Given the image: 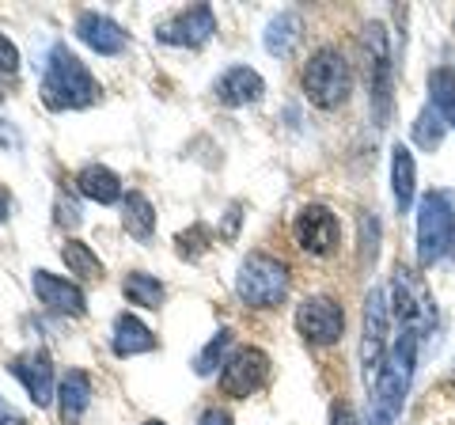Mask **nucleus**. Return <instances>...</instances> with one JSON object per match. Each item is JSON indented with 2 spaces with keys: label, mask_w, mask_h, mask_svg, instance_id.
Here are the masks:
<instances>
[{
  "label": "nucleus",
  "mask_w": 455,
  "mask_h": 425,
  "mask_svg": "<svg viewBox=\"0 0 455 425\" xmlns=\"http://www.w3.org/2000/svg\"><path fill=\"white\" fill-rule=\"evenodd\" d=\"M99 80L88 73L73 50L65 42H53L50 58H46V73H42V107L46 110H84L99 103Z\"/></svg>",
  "instance_id": "nucleus-1"
},
{
  "label": "nucleus",
  "mask_w": 455,
  "mask_h": 425,
  "mask_svg": "<svg viewBox=\"0 0 455 425\" xmlns=\"http://www.w3.org/2000/svg\"><path fill=\"white\" fill-rule=\"evenodd\" d=\"M455 259V194L429 190L418 202V262L436 266Z\"/></svg>",
  "instance_id": "nucleus-2"
},
{
  "label": "nucleus",
  "mask_w": 455,
  "mask_h": 425,
  "mask_svg": "<svg viewBox=\"0 0 455 425\" xmlns=\"http://www.w3.org/2000/svg\"><path fill=\"white\" fill-rule=\"evenodd\" d=\"M300 88L311 99V107H319V110L341 107L346 95L353 92V68L346 61V53L334 50V46L315 50L300 73Z\"/></svg>",
  "instance_id": "nucleus-3"
},
{
  "label": "nucleus",
  "mask_w": 455,
  "mask_h": 425,
  "mask_svg": "<svg viewBox=\"0 0 455 425\" xmlns=\"http://www.w3.org/2000/svg\"><path fill=\"white\" fill-rule=\"evenodd\" d=\"M289 266L281 259L266 251H254L247 254L243 262H239V274H235V293L239 301L251 304V308H281L289 301Z\"/></svg>",
  "instance_id": "nucleus-4"
},
{
  "label": "nucleus",
  "mask_w": 455,
  "mask_h": 425,
  "mask_svg": "<svg viewBox=\"0 0 455 425\" xmlns=\"http://www.w3.org/2000/svg\"><path fill=\"white\" fill-rule=\"evenodd\" d=\"M391 301H395V319L403 323V331H414V334L433 331L436 304H433L429 289H425V281L418 274H410L406 266H398V270H395Z\"/></svg>",
  "instance_id": "nucleus-5"
},
{
  "label": "nucleus",
  "mask_w": 455,
  "mask_h": 425,
  "mask_svg": "<svg viewBox=\"0 0 455 425\" xmlns=\"http://www.w3.org/2000/svg\"><path fill=\"white\" fill-rule=\"evenodd\" d=\"M387 293L368 289L364 296V319H361V368H364V384H372L376 373L387 361Z\"/></svg>",
  "instance_id": "nucleus-6"
},
{
  "label": "nucleus",
  "mask_w": 455,
  "mask_h": 425,
  "mask_svg": "<svg viewBox=\"0 0 455 425\" xmlns=\"http://www.w3.org/2000/svg\"><path fill=\"white\" fill-rule=\"evenodd\" d=\"M364 58H368V76H372V115L379 125L391 122V50H387V31L379 23L364 27Z\"/></svg>",
  "instance_id": "nucleus-7"
},
{
  "label": "nucleus",
  "mask_w": 455,
  "mask_h": 425,
  "mask_svg": "<svg viewBox=\"0 0 455 425\" xmlns=\"http://www.w3.org/2000/svg\"><path fill=\"white\" fill-rule=\"evenodd\" d=\"M212 35H217V16H212L209 4H190L179 16H171L156 27V38L164 46H182V50H202L209 46Z\"/></svg>",
  "instance_id": "nucleus-8"
},
{
  "label": "nucleus",
  "mask_w": 455,
  "mask_h": 425,
  "mask_svg": "<svg viewBox=\"0 0 455 425\" xmlns=\"http://www.w3.org/2000/svg\"><path fill=\"white\" fill-rule=\"evenodd\" d=\"M269 376V357L259 346H239L220 368V391L228 399H247L254 395Z\"/></svg>",
  "instance_id": "nucleus-9"
},
{
  "label": "nucleus",
  "mask_w": 455,
  "mask_h": 425,
  "mask_svg": "<svg viewBox=\"0 0 455 425\" xmlns=\"http://www.w3.org/2000/svg\"><path fill=\"white\" fill-rule=\"evenodd\" d=\"M296 331H300L307 342L315 346H334L341 334H346V316H341V304L331 296H307V301L296 308Z\"/></svg>",
  "instance_id": "nucleus-10"
},
{
  "label": "nucleus",
  "mask_w": 455,
  "mask_h": 425,
  "mask_svg": "<svg viewBox=\"0 0 455 425\" xmlns=\"http://www.w3.org/2000/svg\"><path fill=\"white\" fill-rule=\"evenodd\" d=\"M292 239L307 254H334L341 244V224L326 205H304L292 221Z\"/></svg>",
  "instance_id": "nucleus-11"
},
{
  "label": "nucleus",
  "mask_w": 455,
  "mask_h": 425,
  "mask_svg": "<svg viewBox=\"0 0 455 425\" xmlns=\"http://www.w3.org/2000/svg\"><path fill=\"white\" fill-rule=\"evenodd\" d=\"M8 373L20 380L31 395L35 406H50L57 403V388H53V357L46 349H27L20 357L8 361Z\"/></svg>",
  "instance_id": "nucleus-12"
},
{
  "label": "nucleus",
  "mask_w": 455,
  "mask_h": 425,
  "mask_svg": "<svg viewBox=\"0 0 455 425\" xmlns=\"http://www.w3.org/2000/svg\"><path fill=\"white\" fill-rule=\"evenodd\" d=\"M31 289L38 296V304L46 311H57V316H88V296H84V289L76 285V281L68 277H57L50 270H35L31 274Z\"/></svg>",
  "instance_id": "nucleus-13"
},
{
  "label": "nucleus",
  "mask_w": 455,
  "mask_h": 425,
  "mask_svg": "<svg viewBox=\"0 0 455 425\" xmlns=\"http://www.w3.org/2000/svg\"><path fill=\"white\" fill-rule=\"evenodd\" d=\"M76 38L88 50L103 53V58H118V53H125V46H130V35H125L110 16H103V12H80L76 16Z\"/></svg>",
  "instance_id": "nucleus-14"
},
{
  "label": "nucleus",
  "mask_w": 455,
  "mask_h": 425,
  "mask_svg": "<svg viewBox=\"0 0 455 425\" xmlns=\"http://www.w3.org/2000/svg\"><path fill=\"white\" fill-rule=\"evenodd\" d=\"M262 92H266V80L254 73L251 65H232L212 84V95H217L224 107H247L254 99H262Z\"/></svg>",
  "instance_id": "nucleus-15"
},
{
  "label": "nucleus",
  "mask_w": 455,
  "mask_h": 425,
  "mask_svg": "<svg viewBox=\"0 0 455 425\" xmlns=\"http://www.w3.org/2000/svg\"><path fill=\"white\" fill-rule=\"evenodd\" d=\"M92 406V376L84 368H68L57 384V410H61L65 425H76Z\"/></svg>",
  "instance_id": "nucleus-16"
},
{
  "label": "nucleus",
  "mask_w": 455,
  "mask_h": 425,
  "mask_svg": "<svg viewBox=\"0 0 455 425\" xmlns=\"http://www.w3.org/2000/svg\"><path fill=\"white\" fill-rule=\"evenodd\" d=\"M160 346V338L152 334V327H145L137 316H118L114 319V331H110V349L114 357H137V353H152Z\"/></svg>",
  "instance_id": "nucleus-17"
},
{
  "label": "nucleus",
  "mask_w": 455,
  "mask_h": 425,
  "mask_svg": "<svg viewBox=\"0 0 455 425\" xmlns=\"http://www.w3.org/2000/svg\"><path fill=\"white\" fill-rule=\"evenodd\" d=\"M76 194H84V197H88V202H95V205H118L122 197H125L118 172H110V167H103V164L80 167V175H76Z\"/></svg>",
  "instance_id": "nucleus-18"
},
{
  "label": "nucleus",
  "mask_w": 455,
  "mask_h": 425,
  "mask_svg": "<svg viewBox=\"0 0 455 425\" xmlns=\"http://www.w3.org/2000/svg\"><path fill=\"white\" fill-rule=\"evenodd\" d=\"M391 190H395L398 212H410V202H414V190H418V164L406 145L391 148Z\"/></svg>",
  "instance_id": "nucleus-19"
},
{
  "label": "nucleus",
  "mask_w": 455,
  "mask_h": 425,
  "mask_svg": "<svg viewBox=\"0 0 455 425\" xmlns=\"http://www.w3.org/2000/svg\"><path fill=\"white\" fill-rule=\"evenodd\" d=\"M122 229L133 239H140V244H148L156 232V209L140 190H130L122 197Z\"/></svg>",
  "instance_id": "nucleus-20"
},
{
  "label": "nucleus",
  "mask_w": 455,
  "mask_h": 425,
  "mask_svg": "<svg viewBox=\"0 0 455 425\" xmlns=\"http://www.w3.org/2000/svg\"><path fill=\"white\" fill-rule=\"evenodd\" d=\"M300 31H304V23H300L296 12H277V16L266 23L262 42L274 58H289V53L296 50V42H300Z\"/></svg>",
  "instance_id": "nucleus-21"
},
{
  "label": "nucleus",
  "mask_w": 455,
  "mask_h": 425,
  "mask_svg": "<svg viewBox=\"0 0 455 425\" xmlns=\"http://www.w3.org/2000/svg\"><path fill=\"white\" fill-rule=\"evenodd\" d=\"M122 293H125V301L137 304V308H148V311H160L164 308V281L156 277V274H145V270H133L130 277L122 281Z\"/></svg>",
  "instance_id": "nucleus-22"
},
{
  "label": "nucleus",
  "mask_w": 455,
  "mask_h": 425,
  "mask_svg": "<svg viewBox=\"0 0 455 425\" xmlns=\"http://www.w3.org/2000/svg\"><path fill=\"white\" fill-rule=\"evenodd\" d=\"M444 133H448V118L440 115L436 107H425L421 115L414 118V125H410V140H414L418 148H425V152L440 148V140H444Z\"/></svg>",
  "instance_id": "nucleus-23"
},
{
  "label": "nucleus",
  "mask_w": 455,
  "mask_h": 425,
  "mask_svg": "<svg viewBox=\"0 0 455 425\" xmlns=\"http://www.w3.org/2000/svg\"><path fill=\"white\" fill-rule=\"evenodd\" d=\"M61 259H65V266L80 281H99V277H103V262H99V254L88 244H80V239H65Z\"/></svg>",
  "instance_id": "nucleus-24"
},
{
  "label": "nucleus",
  "mask_w": 455,
  "mask_h": 425,
  "mask_svg": "<svg viewBox=\"0 0 455 425\" xmlns=\"http://www.w3.org/2000/svg\"><path fill=\"white\" fill-rule=\"evenodd\" d=\"M429 107H436L440 115L455 125V73L451 68H433L429 76Z\"/></svg>",
  "instance_id": "nucleus-25"
},
{
  "label": "nucleus",
  "mask_w": 455,
  "mask_h": 425,
  "mask_svg": "<svg viewBox=\"0 0 455 425\" xmlns=\"http://www.w3.org/2000/svg\"><path fill=\"white\" fill-rule=\"evenodd\" d=\"M232 338H235V334L228 331V327H220L217 334H212V338H209V346L194 357V373H197V376H212L217 368H224L228 349H232Z\"/></svg>",
  "instance_id": "nucleus-26"
},
{
  "label": "nucleus",
  "mask_w": 455,
  "mask_h": 425,
  "mask_svg": "<svg viewBox=\"0 0 455 425\" xmlns=\"http://www.w3.org/2000/svg\"><path fill=\"white\" fill-rule=\"evenodd\" d=\"M16 80H20V50L0 35V92L12 88Z\"/></svg>",
  "instance_id": "nucleus-27"
},
{
  "label": "nucleus",
  "mask_w": 455,
  "mask_h": 425,
  "mask_svg": "<svg viewBox=\"0 0 455 425\" xmlns=\"http://www.w3.org/2000/svg\"><path fill=\"white\" fill-rule=\"evenodd\" d=\"M53 212H57V224L61 229H76V224L84 221V212H80V202L68 190H61L57 194V205H53Z\"/></svg>",
  "instance_id": "nucleus-28"
},
{
  "label": "nucleus",
  "mask_w": 455,
  "mask_h": 425,
  "mask_svg": "<svg viewBox=\"0 0 455 425\" xmlns=\"http://www.w3.org/2000/svg\"><path fill=\"white\" fill-rule=\"evenodd\" d=\"M376 236H379V229H376V217H372V212H361V244H364V262L372 259V251H376Z\"/></svg>",
  "instance_id": "nucleus-29"
},
{
  "label": "nucleus",
  "mask_w": 455,
  "mask_h": 425,
  "mask_svg": "<svg viewBox=\"0 0 455 425\" xmlns=\"http://www.w3.org/2000/svg\"><path fill=\"white\" fill-rule=\"evenodd\" d=\"M197 425H235L232 421V414H228V410H220V406H209L202 418H197Z\"/></svg>",
  "instance_id": "nucleus-30"
},
{
  "label": "nucleus",
  "mask_w": 455,
  "mask_h": 425,
  "mask_svg": "<svg viewBox=\"0 0 455 425\" xmlns=\"http://www.w3.org/2000/svg\"><path fill=\"white\" fill-rule=\"evenodd\" d=\"M331 425H361V421H357V414H353V406H346V403H334Z\"/></svg>",
  "instance_id": "nucleus-31"
},
{
  "label": "nucleus",
  "mask_w": 455,
  "mask_h": 425,
  "mask_svg": "<svg viewBox=\"0 0 455 425\" xmlns=\"http://www.w3.org/2000/svg\"><path fill=\"white\" fill-rule=\"evenodd\" d=\"M0 425H27V421L16 414V410L8 406V399H4V395H0Z\"/></svg>",
  "instance_id": "nucleus-32"
},
{
  "label": "nucleus",
  "mask_w": 455,
  "mask_h": 425,
  "mask_svg": "<svg viewBox=\"0 0 455 425\" xmlns=\"http://www.w3.org/2000/svg\"><path fill=\"white\" fill-rule=\"evenodd\" d=\"M12 217V194H8V187L0 182V224H4Z\"/></svg>",
  "instance_id": "nucleus-33"
},
{
  "label": "nucleus",
  "mask_w": 455,
  "mask_h": 425,
  "mask_svg": "<svg viewBox=\"0 0 455 425\" xmlns=\"http://www.w3.org/2000/svg\"><path fill=\"white\" fill-rule=\"evenodd\" d=\"M140 425H167V421H160V418H148V421H140Z\"/></svg>",
  "instance_id": "nucleus-34"
},
{
  "label": "nucleus",
  "mask_w": 455,
  "mask_h": 425,
  "mask_svg": "<svg viewBox=\"0 0 455 425\" xmlns=\"http://www.w3.org/2000/svg\"><path fill=\"white\" fill-rule=\"evenodd\" d=\"M379 418V414H376ZM379 425H391V418H379Z\"/></svg>",
  "instance_id": "nucleus-35"
}]
</instances>
